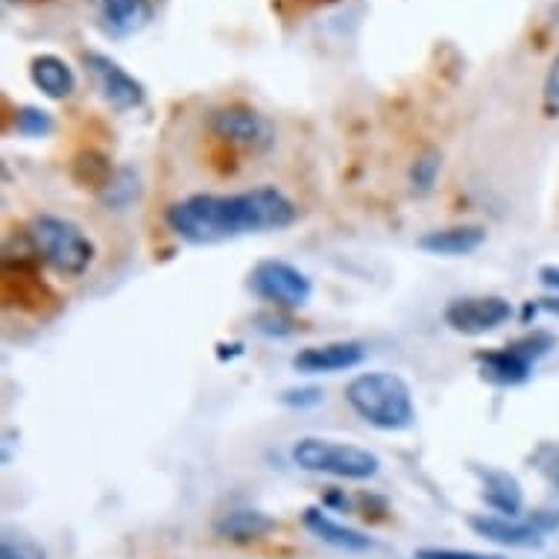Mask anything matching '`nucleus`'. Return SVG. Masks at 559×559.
<instances>
[{"mask_svg": "<svg viewBox=\"0 0 559 559\" xmlns=\"http://www.w3.org/2000/svg\"><path fill=\"white\" fill-rule=\"evenodd\" d=\"M294 221V200L278 188H255L243 193H193L167 209V226L197 247L287 229Z\"/></svg>", "mask_w": 559, "mask_h": 559, "instance_id": "1", "label": "nucleus"}, {"mask_svg": "<svg viewBox=\"0 0 559 559\" xmlns=\"http://www.w3.org/2000/svg\"><path fill=\"white\" fill-rule=\"evenodd\" d=\"M346 402L360 419L378 431H404L416 419L407 381L393 372H364L346 386Z\"/></svg>", "mask_w": 559, "mask_h": 559, "instance_id": "2", "label": "nucleus"}, {"mask_svg": "<svg viewBox=\"0 0 559 559\" xmlns=\"http://www.w3.org/2000/svg\"><path fill=\"white\" fill-rule=\"evenodd\" d=\"M27 247L29 252L47 264L53 273L83 275L94 264V240L85 235L74 221L68 217H56V214H38L27 226Z\"/></svg>", "mask_w": 559, "mask_h": 559, "instance_id": "3", "label": "nucleus"}, {"mask_svg": "<svg viewBox=\"0 0 559 559\" xmlns=\"http://www.w3.org/2000/svg\"><path fill=\"white\" fill-rule=\"evenodd\" d=\"M290 457L305 472L340 477V480H369L381 468V460L372 451L352 445V442L322 440V437H302V440H296Z\"/></svg>", "mask_w": 559, "mask_h": 559, "instance_id": "4", "label": "nucleus"}, {"mask_svg": "<svg viewBox=\"0 0 559 559\" xmlns=\"http://www.w3.org/2000/svg\"><path fill=\"white\" fill-rule=\"evenodd\" d=\"M554 346V337L545 331H533L527 337L513 340L510 346L489 348L477 355V369L480 378L496 386H519L524 384L533 372V364L545 358Z\"/></svg>", "mask_w": 559, "mask_h": 559, "instance_id": "5", "label": "nucleus"}, {"mask_svg": "<svg viewBox=\"0 0 559 559\" xmlns=\"http://www.w3.org/2000/svg\"><path fill=\"white\" fill-rule=\"evenodd\" d=\"M468 527L486 542L504 548H539L545 536L559 531V510H536L533 515H492L477 513L468 519Z\"/></svg>", "mask_w": 559, "mask_h": 559, "instance_id": "6", "label": "nucleus"}, {"mask_svg": "<svg viewBox=\"0 0 559 559\" xmlns=\"http://www.w3.org/2000/svg\"><path fill=\"white\" fill-rule=\"evenodd\" d=\"M249 290L275 308H302L311 299V278L287 261H258L249 273Z\"/></svg>", "mask_w": 559, "mask_h": 559, "instance_id": "7", "label": "nucleus"}, {"mask_svg": "<svg viewBox=\"0 0 559 559\" xmlns=\"http://www.w3.org/2000/svg\"><path fill=\"white\" fill-rule=\"evenodd\" d=\"M442 317L451 331L466 334V337H480L486 331H496L513 320V305L507 302L504 296H463V299H454Z\"/></svg>", "mask_w": 559, "mask_h": 559, "instance_id": "8", "label": "nucleus"}, {"mask_svg": "<svg viewBox=\"0 0 559 559\" xmlns=\"http://www.w3.org/2000/svg\"><path fill=\"white\" fill-rule=\"evenodd\" d=\"M212 132L223 141L243 150H266L273 147L275 129L261 111L249 106H223L212 115Z\"/></svg>", "mask_w": 559, "mask_h": 559, "instance_id": "9", "label": "nucleus"}, {"mask_svg": "<svg viewBox=\"0 0 559 559\" xmlns=\"http://www.w3.org/2000/svg\"><path fill=\"white\" fill-rule=\"evenodd\" d=\"M83 64L88 68V74L94 76V85L106 103H109L115 111H129L144 106V85L138 83L135 76L129 74L127 68H120L111 56L103 53H85Z\"/></svg>", "mask_w": 559, "mask_h": 559, "instance_id": "10", "label": "nucleus"}, {"mask_svg": "<svg viewBox=\"0 0 559 559\" xmlns=\"http://www.w3.org/2000/svg\"><path fill=\"white\" fill-rule=\"evenodd\" d=\"M367 346L355 340H340L325 346H308L294 358V367L305 376H331V372H346L364 364Z\"/></svg>", "mask_w": 559, "mask_h": 559, "instance_id": "11", "label": "nucleus"}, {"mask_svg": "<svg viewBox=\"0 0 559 559\" xmlns=\"http://www.w3.org/2000/svg\"><path fill=\"white\" fill-rule=\"evenodd\" d=\"M94 10L97 27L109 38L135 36L153 21V3L150 0H88Z\"/></svg>", "mask_w": 559, "mask_h": 559, "instance_id": "12", "label": "nucleus"}, {"mask_svg": "<svg viewBox=\"0 0 559 559\" xmlns=\"http://www.w3.org/2000/svg\"><path fill=\"white\" fill-rule=\"evenodd\" d=\"M475 475L480 477V489H484V501L496 513L501 515H519L524 507L522 484L515 480L504 468H484L475 466Z\"/></svg>", "mask_w": 559, "mask_h": 559, "instance_id": "13", "label": "nucleus"}, {"mask_svg": "<svg viewBox=\"0 0 559 559\" xmlns=\"http://www.w3.org/2000/svg\"><path fill=\"white\" fill-rule=\"evenodd\" d=\"M305 527H308L313 536H320L325 545H331V548L337 550H346V554H364V550H369L376 545L367 533L355 531V527H348V524L334 522L329 513H322L320 507H311V510L305 513Z\"/></svg>", "mask_w": 559, "mask_h": 559, "instance_id": "14", "label": "nucleus"}, {"mask_svg": "<svg viewBox=\"0 0 559 559\" xmlns=\"http://www.w3.org/2000/svg\"><path fill=\"white\" fill-rule=\"evenodd\" d=\"M486 229L484 226H449V229H433L419 238V249L431 255L460 258L484 247Z\"/></svg>", "mask_w": 559, "mask_h": 559, "instance_id": "15", "label": "nucleus"}, {"mask_svg": "<svg viewBox=\"0 0 559 559\" xmlns=\"http://www.w3.org/2000/svg\"><path fill=\"white\" fill-rule=\"evenodd\" d=\"M29 80L50 100H64V97H71L76 92L74 71L59 56H36L33 64H29Z\"/></svg>", "mask_w": 559, "mask_h": 559, "instance_id": "16", "label": "nucleus"}, {"mask_svg": "<svg viewBox=\"0 0 559 559\" xmlns=\"http://www.w3.org/2000/svg\"><path fill=\"white\" fill-rule=\"evenodd\" d=\"M214 531L229 542H255L275 531V522L261 510H231L214 524Z\"/></svg>", "mask_w": 559, "mask_h": 559, "instance_id": "17", "label": "nucleus"}, {"mask_svg": "<svg viewBox=\"0 0 559 559\" xmlns=\"http://www.w3.org/2000/svg\"><path fill=\"white\" fill-rule=\"evenodd\" d=\"M15 132L24 138H47L53 132V118L36 106H21L15 111Z\"/></svg>", "mask_w": 559, "mask_h": 559, "instance_id": "18", "label": "nucleus"}, {"mask_svg": "<svg viewBox=\"0 0 559 559\" xmlns=\"http://www.w3.org/2000/svg\"><path fill=\"white\" fill-rule=\"evenodd\" d=\"M0 559H47V550L24 533H3L0 539Z\"/></svg>", "mask_w": 559, "mask_h": 559, "instance_id": "19", "label": "nucleus"}, {"mask_svg": "<svg viewBox=\"0 0 559 559\" xmlns=\"http://www.w3.org/2000/svg\"><path fill=\"white\" fill-rule=\"evenodd\" d=\"M533 468L559 489V442H539L531 454Z\"/></svg>", "mask_w": 559, "mask_h": 559, "instance_id": "20", "label": "nucleus"}, {"mask_svg": "<svg viewBox=\"0 0 559 559\" xmlns=\"http://www.w3.org/2000/svg\"><path fill=\"white\" fill-rule=\"evenodd\" d=\"M416 559H504L496 554H477V550H457V548H423Z\"/></svg>", "mask_w": 559, "mask_h": 559, "instance_id": "21", "label": "nucleus"}, {"mask_svg": "<svg viewBox=\"0 0 559 559\" xmlns=\"http://www.w3.org/2000/svg\"><path fill=\"white\" fill-rule=\"evenodd\" d=\"M545 103L550 111H559V56L550 64L548 76H545Z\"/></svg>", "mask_w": 559, "mask_h": 559, "instance_id": "22", "label": "nucleus"}, {"mask_svg": "<svg viewBox=\"0 0 559 559\" xmlns=\"http://www.w3.org/2000/svg\"><path fill=\"white\" fill-rule=\"evenodd\" d=\"M437 167L440 165H437L433 158H423V162H416V167H413V182L419 185V188H431Z\"/></svg>", "mask_w": 559, "mask_h": 559, "instance_id": "23", "label": "nucleus"}, {"mask_svg": "<svg viewBox=\"0 0 559 559\" xmlns=\"http://www.w3.org/2000/svg\"><path fill=\"white\" fill-rule=\"evenodd\" d=\"M282 402L294 404V407H305V404L322 402V393L320 390H313V386H308V390H290V393L282 395Z\"/></svg>", "mask_w": 559, "mask_h": 559, "instance_id": "24", "label": "nucleus"}, {"mask_svg": "<svg viewBox=\"0 0 559 559\" xmlns=\"http://www.w3.org/2000/svg\"><path fill=\"white\" fill-rule=\"evenodd\" d=\"M258 322H266V325H261L258 331H264V334H290L287 329H282V325H290L287 320H282V317H275V313H261L258 317Z\"/></svg>", "mask_w": 559, "mask_h": 559, "instance_id": "25", "label": "nucleus"}, {"mask_svg": "<svg viewBox=\"0 0 559 559\" xmlns=\"http://www.w3.org/2000/svg\"><path fill=\"white\" fill-rule=\"evenodd\" d=\"M539 282L550 290H559V266H542Z\"/></svg>", "mask_w": 559, "mask_h": 559, "instance_id": "26", "label": "nucleus"}, {"mask_svg": "<svg viewBox=\"0 0 559 559\" xmlns=\"http://www.w3.org/2000/svg\"><path fill=\"white\" fill-rule=\"evenodd\" d=\"M531 308H536V311H548V313H554V317H559V296H554V299H539V302L531 305Z\"/></svg>", "mask_w": 559, "mask_h": 559, "instance_id": "27", "label": "nucleus"}]
</instances>
